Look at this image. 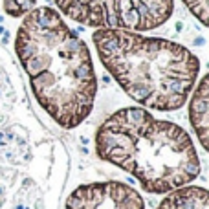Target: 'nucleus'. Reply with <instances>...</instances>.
I'll return each mask as SVG.
<instances>
[{"instance_id": "1", "label": "nucleus", "mask_w": 209, "mask_h": 209, "mask_svg": "<svg viewBox=\"0 0 209 209\" xmlns=\"http://www.w3.org/2000/svg\"><path fill=\"white\" fill-rule=\"evenodd\" d=\"M15 52L40 108L62 128L79 127L97 94L96 68L84 40L59 11L44 6L24 15Z\"/></svg>"}, {"instance_id": "2", "label": "nucleus", "mask_w": 209, "mask_h": 209, "mask_svg": "<svg viewBox=\"0 0 209 209\" xmlns=\"http://www.w3.org/2000/svg\"><path fill=\"white\" fill-rule=\"evenodd\" d=\"M96 152L154 195L182 189L200 173L191 136L180 125L158 119L138 106L121 108L101 123L96 134Z\"/></svg>"}, {"instance_id": "3", "label": "nucleus", "mask_w": 209, "mask_h": 209, "mask_svg": "<svg viewBox=\"0 0 209 209\" xmlns=\"http://www.w3.org/2000/svg\"><path fill=\"white\" fill-rule=\"evenodd\" d=\"M92 39L103 66L136 103L160 112L185 105L200 72V61L191 50L114 28H99Z\"/></svg>"}, {"instance_id": "4", "label": "nucleus", "mask_w": 209, "mask_h": 209, "mask_svg": "<svg viewBox=\"0 0 209 209\" xmlns=\"http://www.w3.org/2000/svg\"><path fill=\"white\" fill-rule=\"evenodd\" d=\"M174 0H112L110 28L123 31H150L171 18Z\"/></svg>"}, {"instance_id": "5", "label": "nucleus", "mask_w": 209, "mask_h": 209, "mask_svg": "<svg viewBox=\"0 0 209 209\" xmlns=\"http://www.w3.org/2000/svg\"><path fill=\"white\" fill-rule=\"evenodd\" d=\"M66 209H145L139 193L121 182H96L77 187Z\"/></svg>"}, {"instance_id": "6", "label": "nucleus", "mask_w": 209, "mask_h": 209, "mask_svg": "<svg viewBox=\"0 0 209 209\" xmlns=\"http://www.w3.org/2000/svg\"><path fill=\"white\" fill-rule=\"evenodd\" d=\"M57 8L79 24L92 28H110L112 0H55Z\"/></svg>"}, {"instance_id": "7", "label": "nucleus", "mask_w": 209, "mask_h": 209, "mask_svg": "<svg viewBox=\"0 0 209 209\" xmlns=\"http://www.w3.org/2000/svg\"><path fill=\"white\" fill-rule=\"evenodd\" d=\"M189 119L196 132V138L204 149L209 145V79L204 77L193 92L189 105Z\"/></svg>"}, {"instance_id": "8", "label": "nucleus", "mask_w": 209, "mask_h": 209, "mask_svg": "<svg viewBox=\"0 0 209 209\" xmlns=\"http://www.w3.org/2000/svg\"><path fill=\"white\" fill-rule=\"evenodd\" d=\"M158 209H209V195L204 187L185 185L169 193Z\"/></svg>"}, {"instance_id": "9", "label": "nucleus", "mask_w": 209, "mask_h": 209, "mask_svg": "<svg viewBox=\"0 0 209 209\" xmlns=\"http://www.w3.org/2000/svg\"><path fill=\"white\" fill-rule=\"evenodd\" d=\"M37 0H4V11L9 17H24L35 8Z\"/></svg>"}, {"instance_id": "10", "label": "nucleus", "mask_w": 209, "mask_h": 209, "mask_svg": "<svg viewBox=\"0 0 209 209\" xmlns=\"http://www.w3.org/2000/svg\"><path fill=\"white\" fill-rule=\"evenodd\" d=\"M182 2L202 22V26L207 24V0H182Z\"/></svg>"}]
</instances>
